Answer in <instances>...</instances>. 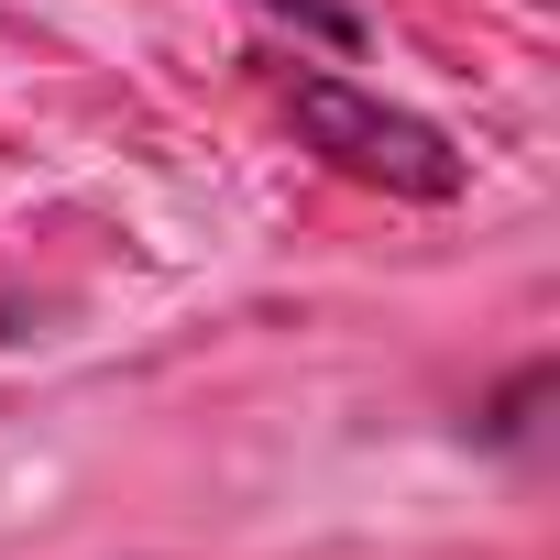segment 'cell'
<instances>
[{"mask_svg":"<svg viewBox=\"0 0 560 560\" xmlns=\"http://www.w3.org/2000/svg\"><path fill=\"white\" fill-rule=\"evenodd\" d=\"M287 110H298V132H308L330 165H352V176H385V187H418V198H451V187H462L451 132H429V121L385 110V100H374V89H352V78H298V89H287Z\"/></svg>","mask_w":560,"mask_h":560,"instance_id":"obj_1","label":"cell"}]
</instances>
